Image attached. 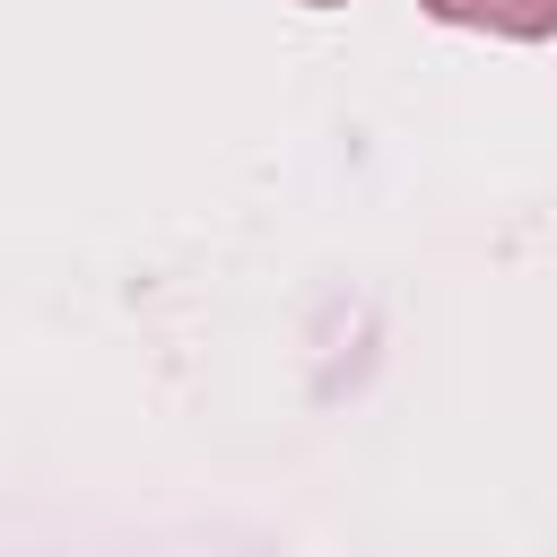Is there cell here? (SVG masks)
I'll return each mask as SVG.
<instances>
[{
	"instance_id": "6da1fadb",
	"label": "cell",
	"mask_w": 557,
	"mask_h": 557,
	"mask_svg": "<svg viewBox=\"0 0 557 557\" xmlns=\"http://www.w3.org/2000/svg\"><path fill=\"white\" fill-rule=\"evenodd\" d=\"M444 26H487V35H557V0H426Z\"/></svg>"
},
{
	"instance_id": "7a4b0ae2",
	"label": "cell",
	"mask_w": 557,
	"mask_h": 557,
	"mask_svg": "<svg viewBox=\"0 0 557 557\" xmlns=\"http://www.w3.org/2000/svg\"><path fill=\"white\" fill-rule=\"evenodd\" d=\"M313 9H339V0H313Z\"/></svg>"
}]
</instances>
